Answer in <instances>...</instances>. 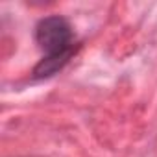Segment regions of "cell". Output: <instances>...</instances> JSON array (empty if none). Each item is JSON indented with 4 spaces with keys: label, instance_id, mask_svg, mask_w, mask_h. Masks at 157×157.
I'll use <instances>...</instances> for the list:
<instances>
[{
    "label": "cell",
    "instance_id": "1",
    "mask_svg": "<svg viewBox=\"0 0 157 157\" xmlns=\"http://www.w3.org/2000/svg\"><path fill=\"white\" fill-rule=\"evenodd\" d=\"M35 39L39 48L46 54L35 67V78H48L61 70L70 59L72 46V30L63 17H46L37 24Z\"/></svg>",
    "mask_w": 157,
    "mask_h": 157
}]
</instances>
